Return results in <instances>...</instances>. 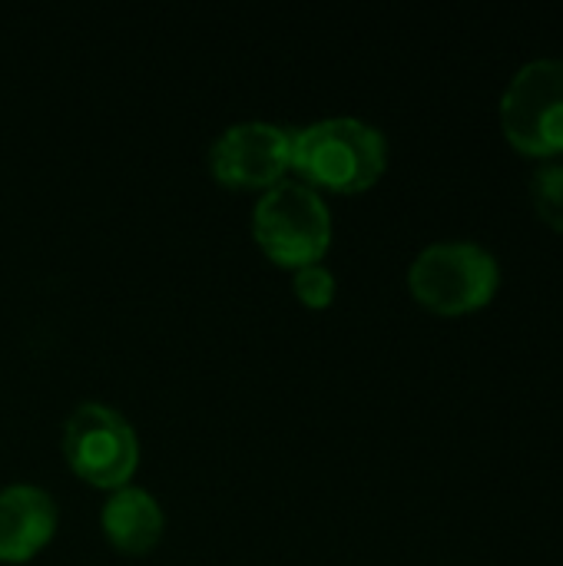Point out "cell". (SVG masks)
<instances>
[{
	"instance_id": "obj_1",
	"label": "cell",
	"mask_w": 563,
	"mask_h": 566,
	"mask_svg": "<svg viewBox=\"0 0 563 566\" xmlns=\"http://www.w3.org/2000/svg\"><path fill=\"white\" fill-rule=\"evenodd\" d=\"M305 182L338 192L368 189L388 166V139L378 126L358 116H325L292 129V156Z\"/></svg>"
},
{
	"instance_id": "obj_2",
	"label": "cell",
	"mask_w": 563,
	"mask_h": 566,
	"mask_svg": "<svg viewBox=\"0 0 563 566\" xmlns=\"http://www.w3.org/2000/svg\"><path fill=\"white\" fill-rule=\"evenodd\" d=\"M259 245L282 265L319 262L332 239V216L315 186L305 179H279L265 186L252 212Z\"/></svg>"
},
{
	"instance_id": "obj_3",
	"label": "cell",
	"mask_w": 563,
	"mask_h": 566,
	"mask_svg": "<svg viewBox=\"0 0 563 566\" xmlns=\"http://www.w3.org/2000/svg\"><path fill=\"white\" fill-rule=\"evenodd\" d=\"M501 282L498 259L478 242H431L408 269V285L418 302L435 312L461 315L484 305Z\"/></svg>"
},
{
	"instance_id": "obj_4",
	"label": "cell",
	"mask_w": 563,
	"mask_h": 566,
	"mask_svg": "<svg viewBox=\"0 0 563 566\" xmlns=\"http://www.w3.org/2000/svg\"><path fill=\"white\" fill-rule=\"evenodd\" d=\"M501 123L508 139L531 156L563 153V60H528L501 96Z\"/></svg>"
},
{
	"instance_id": "obj_5",
	"label": "cell",
	"mask_w": 563,
	"mask_h": 566,
	"mask_svg": "<svg viewBox=\"0 0 563 566\" xmlns=\"http://www.w3.org/2000/svg\"><path fill=\"white\" fill-rule=\"evenodd\" d=\"M63 454L80 478L119 488L136 471L139 441L116 408L103 401H80L63 424Z\"/></svg>"
},
{
	"instance_id": "obj_6",
	"label": "cell",
	"mask_w": 563,
	"mask_h": 566,
	"mask_svg": "<svg viewBox=\"0 0 563 566\" xmlns=\"http://www.w3.org/2000/svg\"><path fill=\"white\" fill-rule=\"evenodd\" d=\"M292 129L269 119L229 123L209 146L212 172L229 186H272L289 169Z\"/></svg>"
},
{
	"instance_id": "obj_7",
	"label": "cell",
	"mask_w": 563,
	"mask_h": 566,
	"mask_svg": "<svg viewBox=\"0 0 563 566\" xmlns=\"http://www.w3.org/2000/svg\"><path fill=\"white\" fill-rule=\"evenodd\" d=\"M56 527L53 497L27 481L0 491V560H27L37 554Z\"/></svg>"
},
{
	"instance_id": "obj_8",
	"label": "cell",
	"mask_w": 563,
	"mask_h": 566,
	"mask_svg": "<svg viewBox=\"0 0 563 566\" xmlns=\"http://www.w3.org/2000/svg\"><path fill=\"white\" fill-rule=\"evenodd\" d=\"M100 521H103V531L106 537L119 547V551H149L163 527H166V514H163V504L146 491V488H136V484H119L106 501H103V511H100Z\"/></svg>"
},
{
	"instance_id": "obj_9",
	"label": "cell",
	"mask_w": 563,
	"mask_h": 566,
	"mask_svg": "<svg viewBox=\"0 0 563 566\" xmlns=\"http://www.w3.org/2000/svg\"><path fill=\"white\" fill-rule=\"evenodd\" d=\"M531 199L538 216L554 226L557 232H563V163L548 159L538 166L534 179H531Z\"/></svg>"
},
{
	"instance_id": "obj_10",
	"label": "cell",
	"mask_w": 563,
	"mask_h": 566,
	"mask_svg": "<svg viewBox=\"0 0 563 566\" xmlns=\"http://www.w3.org/2000/svg\"><path fill=\"white\" fill-rule=\"evenodd\" d=\"M292 289H295V295H299L305 305H329V302L335 298V275H332L329 265L309 262V265H299V269H295Z\"/></svg>"
}]
</instances>
